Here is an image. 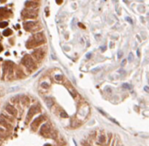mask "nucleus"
<instances>
[{
	"mask_svg": "<svg viewBox=\"0 0 149 146\" xmlns=\"http://www.w3.org/2000/svg\"><path fill=\"white\" fill-rule=\"evenodd\" d=\"M45 146H51V145H49V144H46Z\"/></svg>",
	"mask_w": 149,
	"mask_h": 146,
	"instance_id": "nucleus-40",
	"label": "nucleus"
},
{
	"mask_svg": "<svg viewBox=\"0 0 149 146\" xmlns=\"http://www.w3.org/2000/svg\"><path fill=\"white\" fill-rule=\"evenodd\" d=\"M5 1H6V0H0V2H1V3H4Z\"/></svg>",
	"mask_w": 149,
	"mask_h": 146,
	"instance_id": "nucleus-39",
	"label": "nucleus"
},
{
	"mask_svg": "<svg viewBox=\"0 0 149 146\" xmlns=\"http://www.w3.org/2000/svg\"><path fill=\"white\" fill-rule=\"evenodd\" d=\"M60 115H61V116H62V118H68V114L65 113V112H62V113L60 114Z\"/></svg>",
	"mask_w": 149,
	"mask_h": 146,
	"instance_id": "nucleus-25",
	"label": "nucleus"
},
{
	"mask_svg": "<svg viewBox=\"0 0 149 146\" xmlns=\"http://www.w3.org/2000/svg\"><path fill=\"white\" fill-rule=\"evenodd\" d=\"M44 55H45V53H44L43 50L41 49H38V50H35V51L33 53V56L34 59L38 60H41L43 59Z\"/></svg>",
	"mask_w": 149,
	"mask_h": 146,
	"instance_id": "nucleus-8",
	"label": "nucleus"
},
{
	"mask_svg": "<svg viewBox=\"0 0 149 146\" xmlns=\"http://www.w3.org/2000/svg\"><path fill=\"white\" fill-rule=\"evenodd\" d=\"M25 5L28 9H34L38 6V4L36 3V2H33V1H26L25 3Z\"/></svg>",
	"mask_w": 149,
	"mask_h": 146,
	"instance_id": "nucleus-10",
	"label": "nucleus"
},
{
	"mask_svg": "<svg viewBox=\"0 0 149 146\" xmlns=\"http://www.w3.org/2000/svg\"><path fill=\"white\" fill-rule=\"evenodd\" d=\"M118 138H116L115 140H114L113 142V144H112V146H119V143H118Z\"/></svg>",
	"mask_w": 149,
	"mask_h": 146,
	"instance_id": "nucleus-27",
	"label": "nucleus"
},
{
	"mask_svg": "<svg viewBox=\"0 0 149 146\" xmlns=\"http://www.w3.org/2000/svg\"><path fill=\"white\" fill-rule=\"evenodd\" d=\"M137 55H138V57H139L140 56V53H139V50H137Z\"/></svg>",
	"mask_w": 149,
	"mask_h": 146,
	"instance_id": "nucleus-37",
	"label": "nucleus"
},
{
	"mask_svg": "<svg viewBox=\"0 0 149 146\" xmlns=\"http://www.w3.org/2000/svg\"><path fill=\"white\" fill-rule=\"evenodd\" d=\"M81 143H82V146H90V145H89V143H87L86 141H82Z\"/></svg>",
	"mask_w": 149,
	"mask_h": 146,
	"instance_id": "nucleus-28",
	"label": "nucleus"
},
{
	"mask_svg": "<svg viewBox=\"0 0 149 146\" xmlns=\"http://www.w3.org/2000/svg\"><path fill=\"white\" fill-rule=\"evenodd\" d=\"M34 24H35V22L28 21V22H26V23H25L24 27H25V29H26V30L29 31V30H31V28H32Z\"/></svg>",
	"mask_w": 149,
	"mask_h": 146,
	"instance_id": "nucleus-12",
	"label": "nucleus"
},
{
	"mask_svg": "<svg viewBox=\"0 0 149 146\" xmlns=\"http://www.w3.org/2000/svg\"><path fill=\"white\" fill-rule=\"evenodd\" d=\"M123 55V53L122 52H118V59H120Z\"/></svg>",
	"mask_w": 149,
	"mask_h": 146,
	"instance_id": "nucleus-31",
	"label": "nucleus"
},
{
	"mask_svg": "<svg viewBox=\"0 0 149 146\" xmlns=\"http://www.w3.org/2000/svg\"><path fill=\"white\" fill-rule=\"evenodd\" d=\"M19 88V87H13V88H10L8 89V92L11 93V92H14V91H16L17 89Z\"/></svg>",
	"mask_w": 149,
	"mask_h": 146,
	"instance_id": "nucleus-22",
	"label": "nucleus"
},
{
	"mask_svg": "<svg viewBox=\"0 0 149 146\" xmlns=\"http://www.w3.org/2000/svg\"><path fill=\"white\" fill-rule=\"evenodd\" d=\"M125 20H126V21L127 22H129V23H130L131 24H133V20H132V19H131V18H129V17H127V18H126V19H125Z\"/></svg>",
	"mask_w": 149,
	"mask_h": 146,
	"instance_id": "nucleus-29",
	"label": "nucleus"
},
{
	"mask_svg": "<svg viewBox=\"0 0 149 146\" xmlns=\"http://www.w3.org/2000/svg\"><path fill=\"white\" fill-rule=\"evenodd\" d=\"M55 1H56V3L58 5H61V4L62 3V0H55Z\"/></svg>",
	"mask_w": 149,
	"mask_h": 146,
	"instance_id": "nucleus-34",
	"label": "nucleus"
},
{
	"mask_svg": "<svg viewBox=\"0 0 149 146\" xmlns=\"http://www.w3.org/2000/svg\"><path fill=\"white\" fill-rule=\"evenodd\" d=\"M22 16L26 19H35L38 16V11L34 9H28L22 11Z\"/></svg>",
	"mask_w": 149,
	"mask_h": 146,
	"instance_id": "nucleus-2",
	"label": "nucleus"
},
{
	"mask_svg": "<svg viewBox=\"0 0 149 146\" xmlns=\"http://www.w3.org/2000/svg\"><path fill=\"white\" fill-rule=\"evenodd\" d=\"M8 25V23L6 21H3V22H0V28H5Z\"/></svg>",
	"mask_w": 149,
	"mask_h": 146,
	"instance_id": "nucleus-20",
	"label": "nucleus"
},
{
	"mask_svg": "<svg viewBox=\"0 0 149 146\" xmlns=\"http://www.w3.org/2000/svg\"><path fill=\"white\" fill-rule=\"evenodd\" d=\"M127 60H128V61H129V62H132V61H133V60H134V57H133V53H130V54H129Z\"/></svg>",
	"mask_w": 149,
	"mask_h": 146,
	"instance_id": "nucleus-18",
	"label": "nucleus"
},
{
	"mask_svg": "<svg viewBox=\"0 0 149 146\" xmlns=\"http://www.w3.org/2000/svg\"><path fill=\"white\" fill-rule=\"evenodd\" d=\"M126 61H127V60H123L122 62H121V67H125V65L126 64Z\"/></svg>",
	"mask_w": 149,
	"mask_h": 146,
	"instance_id": "nucleus-30",
	"label": "nucleus"
},
{
	"mask_svg": "<svg viewBox=\"0 0 149 146\" xmlns=\"http://www.w3.org/2000/svg\"><path fill=\"white\" fill-rule=\"evenodd\" d=\"M122 88H125V89H132V86L128 83H124L122 85Z\"/></svg>",
	"mask_w": 149,
	"mask_h": 146,
	"instance_id": "nucleus-17",
	"label": "nucleus"
},
{
	"mask_svg": "<svg viewBox=\"0 0 149 146\" xmlns=\"http://www.w3.org/2000/svg\"><path fill=\"white\" fill-rule=\"evenodd\" d=\"M148 83H149V80H148Z\"/></svg>",
	"mask_w": 149,
	"mask_h": 146,
	"instance_id": "nucleus-41",
	"label": "nucleus"
},
{
	"mask_svg": "<svg viewBox=\"0 0 149 146\" xmlns=\"http://www.w3.org/2000/svg\"><path fill=\"white\" fill-rule=\"evenodd\" d=\"M50 132H51V127L48 123H44L41 128V133L42 136H48L50 135Z\"/></svg>",
	"mask_w": 149,
	"mask_h": 146,
	"instance_id": "nucleus-5",
	"label": "nucleus"
},
{
	"mask_svg": "<svg viewBox=\"0 0 149 146\" xmlns=\"http://www.w3.org/2000/svg\"><path fill=\"white\" fill-rule=\"evenodd\" d=\"M41 87H42V88H49V84L48 83H46V82H42V83H41Z\"/></svg>",
	"mask_w": 149,
	"mask_h": 146,
	"instance_id": "nucleus-23",
	"label": "nucleus"
},
{
	"mask_svg": "<svg viewBox=\"0 0 149 146\" xmlns=\"http://www.w3.org/2000/svg\"><path fill=\"white\" fill-rule=\"evenodd\" d=\"M5 108V111L10 115V116H16L17 115H18V110L14 108L13 106L11 105V104H6Z\"/></svg>",
	"mask_w": 149,
	"mask_h": 146,
	"instance_id": "nucleus-6",
	"label": "nucleus"
},
{
	"mask_svg": "<svg viewBox=\"0 0 149 146\" xmlns=\"http://www.w3.org/2000/svg\"><path fill=\"white\" fill-rule=\"evenodd\" d=\"M110 120H111V122H113L114 123H116L117 125H119V123H118V122H117V121H116V120H115V119H112V118H110Z\"/></svg>",
	"mask_w": 149,
	"mask_h": 146,
	"instance_id": "nucleus-32",
	"label": "nucleus"
},
{
	"mask_svg": "<svg viewBox=\"0 0 149 146\" xmlns=\"http://www.w3.org/2000/svg\"><path fill=\"white\" fill-rule=\"evenodd\" d=\"M22 64H23L26 68L30 69V70H33V69L36 68L35 63H34L33 60L32 59V57L30 56V55H28V54H26V56H24V58L22 59Z\"/></svg>",
	"mask_w": 149,
	"mask_h": 146,
	"instance_id": "nucleus-1",
	"label": "nucleus"
},
{
	"mask_svg": "<svg viewBox=\"0 0 149 146\" xmlns=\"http://www.w3.org/2000/svg\"><path fill=\"white\" fill-rule=\"evenodd\" d=\"M20 102H22V104L27 105L28 102H29V99H28V97L26 96V95H21V97H20Z\"/></svg>",
	"mask_w": 149,
	"mask_h": 146,
	"instance_id": "nucleus-13",
	"label": "nucleus"
},
{
	"mask_svg": "<svg viewBox=\"0 0 149 146\" xmlns=\"http://www.w3.org/2000/svg\"><path fill=\"white\" fill-rule=\"evenodd\" d=\"M106 49V46H101V50H102V51H104V50H105Z\"/></svg>",
	"mask_w": 149,
	"mask_h": 146,
	"instance_id": "nucleus-35",
	"label": "nucleus"
},
{
	"mask_svg": "<svg viewBox=\"0 0 149 146\" xmlns=\"http://www.w3.org/2000/svg\"><path fill=\"white\" fill-rule=\"evenodd\" d=\"M119 73H122V74H125V71H124V70H122V69H121V70H119Z\"/></svg>",
	"mask_w": 149,
	"mask_h": 146,
	"instance_id": "nucleus-36",
	"label": "nucleus"
},
{
	"mask_svg": "<svg viewBox=\"0 0 149 146\" xmlns=\"http://www.w3.org/2000/svg\"><path fill=\"white\" fill-rule=\"evenodd\" d=\"M144 90L146 91V92H149V87L148 86H146L144 88Z\"/></svg>",
	"mask_w": 149,
	"mask_h": 146,
	"instance_id": "nucleus-33",
	"label": "nucleus"
},
{
	"mask_svg": "<svg viewBox=\"0 0 149 146\" xmlns=\"http://www.w3.org/2000/svg\"><path fill=\"white\" fill-rule=\"evenodd\" d=\"M33 42L36 45H39V44H42L45 41V37H44L43 33H37L33 35Z\"/></svg>",
	"mask_w": 149,
	"mask_h": 146,
	"instance_id": "nucleus-4",
	"label": "nucleus"
},
{
	"mask_svg": "<svg viewBox=\"0 0 149 146\" xmlns=\"http://www.w3.org/2000/svg\"><path fill=\"white\" fill-rule=\"evenodd\" d=\"M39 111H40V108H39V106L37 105H33L32 106L31 108H29V110H28V113H27V116H26V122L28 121H30V119L33 117V116H34L36 113H38Z\"/></svg>",
	"mask_w": 149,
	"mask_h": 146,
	"instance_id": "nucleus-3",
	"label": "nucleus"
},
{
	"mask_svg": "<svg viewBox=\"0 0 149 146\" xmlns=\"http://www.w3.org/2000/svg\"><path fill=\"white\" fill-rule=\"evenodd\" d=\"M68 91H69V93H70L71 95H72V96H73L74 98L76 97V93L75 92V91H74L73 89H72V88H71V89H70V88H68Z\"/></svg>",
	"mask_w": 149,
	"mask_h": 146,
	"instance_id": "nucleus-24",
	"label": "nucleus"
},
{
	"mask_svg": "<svg viewBox=\"0 0 149 146\" xmlns=\"http://www.w3.org/2000/svg\"><path fill=\"white\" fill-rule=\"evenodd\" d=\"M100 70H101V68H100V67H98V68H92V69H91V73H97L98 72H99Z\"/></svg>",
	"mask_w": 149,
	"mask_h": 146,
	"instance_id": "nucleus-19",
	"label": "nucleus"
},
{
	"mask_svg": "<svg viewBox=\"0 0 149 146\" xmlns=\"http://www.w3.org/2000/svg\"><path fill=\"white\" fill-rule=\"evenodd\" d=\"M91 56H92V53H88V54L85 55V58H86L87 60H89V59L91 58Z\"/></svg>",
	"mask_w": 149,
	"mask_h": 146,
	"instance_id": "nucleus-26",
	"label": "nucleus"
},
{
	"mask_svg": "<svg viewBox=\"0 0 149 146\" xmlns=\"http://www.w3.org/2000/svg\"><path fill=\"white\" fill-rule=\"evenodd\" d=\"M55 80L58 81H62V75H61V74H57V75H55Z\"/></svg>",
	"mask_w": 149,
	"mask_h": 146,
	"instance_id": "nucleus-21",
	"label": "nucleus"
},
{
	"mask_svg": "<svg viewBox=\"0 0 149 146\" xmlns=\"http://www.w3.org/2000/svg\"><path fill=\"white\" fill-rule=\"evenodd\" d=\"M0 125H3L5 129H11V123L8 122V120L6 119L5 117H4L2 115L0 116Z\"/></svg>",
	"mask_w": 149,
	"mask_h": 146,
	"instance_id": "nucleus-9",
	"label": "nucleus"
},
{
	"mask_svg": "<svg viewBox=\"0 0 149 146\" xmlns=\"http://www.w3.org/2000/svg\"><path fill=\"white\" fill-rule=\"evenodd\" d=\"M43 120H44V116H38L37 118H35V119L33 120V122H32V124H31L32 129H33V130H36V129L39 127L40 123L43 122Z\"/></svg>",
	"mask_w": 149,
	"mask_h": 146,
	"instance_id": "nucleus-7",
	"label": "nucleus"
},
{
	"mask_svg": "<svg viewBox=\"0 0 149 146\" xmlns=\"http://www.w3.org/2000/svg\"><path fill=\"white\" fill-rule=\"evenodd\" d=\"M3 34H4V36H10L11 34V30H10V29H6V30L4 31Z\"/></svg>",
	"mask_w": 149,
	"mask_h": 146,
	"instance_id": "nucleus-16",
	"label": "nucleus"
},
{
	"mask_svg": "<svg viewBox=\"0 0 149 146\" xmlns=\"http://www.w3.org/2000/svg\"><path fill=\"white\" fill-rule=\"evenodd\" d=\"M3 51V46H1V45H0V53H1V52Z\"/></svg>",
	"mask_w": 149,
	"mask_h": 146,
	"instance_id": "nucleus-38",
	"label": "nucleus"
},
{
	"mask_svg": "<svg viewBox=\"0 0 149 146\" xmlns=\"http://www.w3.org/2000/svg\"><path fill=\"white\" fill-rule=\"evenodd\" d=\"M5 130L4 128H0V138H5Z\"/></svg>",
	"mask_w": 149,
	"mask_h": 146,
	"instance_id": "nucleus-14",
	"label": "nucleus"
},
{
	"mask_svg": "<svg viewBox=\"0 0 149 146\" xmlns=\"http://www.w3.org/2000/svg\"><path fill=\"white\" fill-rule=\"evenodd\" d=\"M45 102H46V106H47V108H51L54 105V101L52 99L51 97H46L45 98Z\"/></svg>",
	"mask_w": 149,
	"mask_h": 146,
	"instance_id": "nucleus-11",
	"label": "nucleus"
},
{
	"mask_svg": "<svg viewBox=\"0 0 149 146\" xmlns=\"http://www.w3.org/2000/svg\"><path fill=\"white\" fill-rule=\"evenodd\" d=\"M98 140H99V143L103 144V143H105L106 137H105V136H99V138H98Z\"/></svg>",
	"mask_w": 149,
	"mask_h": 146,
	"instance_id": "nucleus-15",
	"label": "nucleus"
}]
</instances>
